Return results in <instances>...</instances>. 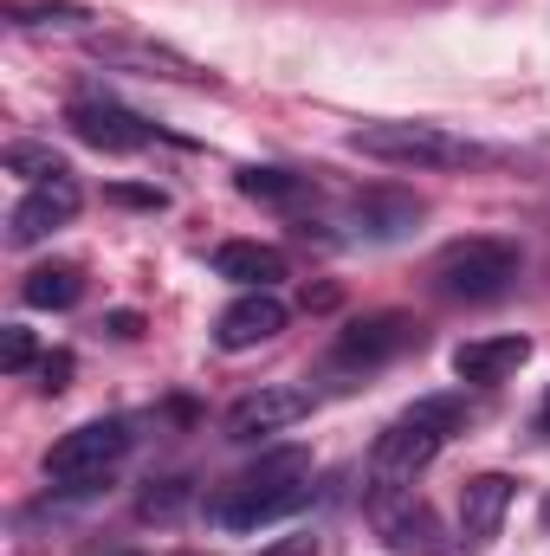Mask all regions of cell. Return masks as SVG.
<instances>
[{
	"label": "cell",
	"instance_id": "1",
	"mask_svg": "<svg viewBox=\"0 0 550 556\" xmlns=\"http://www.w3.org/2000/svg\"><path fill=\"white\" fill-rule=\"evenodd\" d=\"M466 395H421L409 415H396L383 433H376V453H370V479L376 492H409L414 472H427L440 459V446L453 433H466Z\"/></svg>",
	"mask_w": 550,
	"mask_h": 556
},
{
	"label": "cell",
	"instance_id": "2",
	"mask_svg": "<svg viewBox=\"0 0 550 556\" xmlns=\"http://www.w3.org/2000/svg\"><path fill=\"white\" fill-rule=\"evenodd\" d=\"M304 505H311V459H304L298 446H285V453H266L253 472H240V479L208 505V518H214L221 531H260V525L298 518Z\"/></svg>",
	"mask_w": 550,
	"mask_h": 556
},
{
	"label": "cell",
	"instance_id": "3",
	"mask_svg": "<svg viewBox=\"0 0 550 556\" xmlns=\"http://www.w3.org/2000/svg\"><path fill=\"white\" fill-rule=\"evenodd\" d=\"M350 149L370 155V162H389V168H466L479 162V149L440 124H409V117H389V124H357Z\"/></svg>",
	"mask_w": 550,
	"mask_h": 556
},
{
	"label": "cell",
	"instance_id": "4",
	"mask_svg": "<svg viewBox=\"0 0 550 556\" xmlns=\"http://www.w3.org/2000/svg\"><path fill=\"white\" fill-rule=\"evenodd\" d=\"M130 440H137V433H130V420L124 415L85 420V427H72V433L52 440V453H46V479H52L59 492H91V485H104V479L124 466Z\"/></svg>",
	"mask_w": 550,
	"mask_h": 556
},
{
	"label": "cell",
	"instance_id": "5",
	"mask_svg": "<svg viewBox=\"0 0 550 556\" xmlns=\"http://www.w3.org/2000/svg\"><path fill=\"white\" fill-rule=\"evenodd\" d=\"M512 278H518V247L505 240H453L434 260V291L460 304H492L512 291Z\"/></svg>",
	"mask_w": 550,
	"mask_h": 556
},
{
	"label": "cell",
	"instance_id": "6",
	"mask_svg": "<svg viewBox=\"0 0 550 556\" xmlns=\"http://www.w3.org/2000/svg\"><path fill=\"white\" fill-rule=\"evenodd\" d=\"M421 343V324L402 317V311H376V317H357L350 330H337V350H330V363L337 369H383V363H396L402 350Z\"/></svg>",
	"mask_w": 550,
	"mask_h": 556
},
{
	"label": "cell",
	"instance_id": "7",
	"mask_svg": "<svg viewBox=\"0 0 550 556\" xmlns=\"http://www.w3.org/2000/svg\"><path fill=\"white\" fill-rule=\"evenodd\" d=\"M304 415H311V395L273 382V389L240 395V402L227 408V420H221V433H227V440H240V446H253V440H273V433H285V427H298Z\"/></svg>",
	"mask_w": 550,
	"mask_h": 556
},
{
	"label": "cell",
	"instance_id": "8",
	"mask_svg": "<svg viewBox=\"0 0 550 556\" xmlns=\"http://www.w3.org/2000/svg\"><path fill=\"white\" fill-rule=\"evenodd\" d=\"M85 207V188L65 175V181H39V188H26L20 201H13V214H7V240L13 247H39L46 233H59L72 214Z\"/></svg>",
	"mask_w": 550,
	"mask_h": 556
},
{
	"label": "cell",
	"instance_id": "9",
	"mask_svg": "<svg viewBox=\"0 0 550 556\" xmlns=\"http://www.w3.org/2000/svg\"><path fill=\"white\" fill-rule=\"evenodd\" d=\"M65 124H72L78 142H91V149H104V155H130V149H149V142H155V130L142 124L137 111L104 104V98H78V104L65 111Z\"/></svg>",
	"mask_w": 550,
	"mask_h": 556
},
{
	"label": "cell",
	"instance_id": "10",
	"mask_svg": "<svg viewBox=\"0 0 550 556\" xmlns=\"http://www.w3.org/2000/svg\"><path fill=\"white\" fill-rule=\"evenodd\" d=\"M285 298L278 291H240L221 317H214V343L227 350V356H240V350H260V343H273L278 330H285Z\"/></svg>",
	"mask_w": 550,
	"mask_h": 556
},
{
	"label": "cell",
	"instance_id": "11",
	"mask_svg": "<svg viewBox=\"0 0 550 556\" xmlns=\"http://www.w3.org/2000/svg\"><path fill=\"white\" fill-rule=\"evenodd\" d=\"M370 518H376V538L389 544V551L402 556H434L440 551V525H434V511L414 498V492H376V505H370Z\"/></svg>",
	"mask_w": 550,
	"mask_h": 556
},
{
	"label": "cell",
	"instance_id": "12",
	"mask_svg": "<svg viewBox=\"0 0 550 556\" xmlns=\"http://www.w3.org/2000/svg\"><path fill=\"white\" fill-rule=\"evenodd\" d=\"M512 498H518V479H512V472H479V479H466V485H460V538H466V544H492L499 525H505V511H512Z\"/></svg>",
	"mask_w": 550,
	"mask_h": 556
},
{
	"label": "cell",
	"instance_id": "13",
	"mask_svg": "<svg viewBox=\"0 0 550 556\" xmlns=\"http://www.w3.org/2000/svg\"><path fill=\"white\" fill-rule=\"evenodd\" d=\"M525 363H532V337H473V343L453 350V376L473 382V389H499Z\"/></svg>",
	"mask_w": 550,
	"mask_h": 556
},
{
	"label": "cell",
	"instance_id": "14",
	"mask_svg": "<svg viewBox=\"0 0 550 556\" xmlns=\"http://www.w3.org/2000/svg\"><path fill=\"white\" fill-rule=\"evenodd\" d=\"M414 220H421V201H414V194L370 188V194L350 201V227H357V240H402Z\"/></svg>",
	"mask_w": 550,
	"mask_h": 556
},
{
	"label": "cell",
	"instance_id": "15",
	"mask_svg": "<svg viewBox=\"0 0 550 556\" xmlns=\"http://www.w3.org/2000/svg\"><path fill=\"white\" fill-rule=\"evenodd\" d=\"M214 273L227 278V285H240V291H273L278 278H285V253L266 247V240H227L214 253Z\"/></svg>",
	"mask_w": 550,
	"mask_h": 556
},
{
	"label": "cell",
	"instance_id": "16",
	"mask_svg": "<svg viewBox=\"0 0 550 556\" xmlns=\"http://www.w3.org/2000/svg\"><path fill=\"white\" fill-rule=\"evenodd\" d=\"M20 298H26L33 311H72V304L85 298V273H78V266H33L26 285H20Z\"/></svg>",
	"mask_w": 550,
	"mask_h": 556
},
{
	"label": "cell",
	"instance_id": "17",
	"mask_svg": "<svg viewBox=\"0 0 550 556\" xmlns=\"http://www.w3.org/2000/svg\"><path fill=\"white\" fill-rule=\"evenodd\" d=\"M7 175H20L26 188H39V181H65L72 175V162L59 155V149H46V142H7Z\"/></svg>",
	"mask_w": 550,
	"mask_h": 556
},
{
	"label": "cell",
	"instance_id": "18",
	"mask_svg": "<svg viewBox=\"0 0 550 556\" xmlns=\"http://www.w3.org/2000/svg\"><path fill=\"white\" fill-rule=\"evenodd\" d=\"M91 7L78 0H7V26H85Z\"/></svg>",
	"mask_w": 550,
	"mask_h": 556
},
{
	"label": "cell",
	"instance_id": "19",
	"mask_svg": "<svg viewBox=\"0 0 550 556\" xmlns=\"http://www.w3.org/2000/svg\"><path fill=\"white\" fill-rule=\"evenodd\" d=\"M304 188H311V181H304V175H285V168H247V175H240V194H247V201H278V207H285V201H304Z\"/></svg>",
	"mask_w": 550,
	"mask_h": 556
},
{
	"label": "cell",
	"instance_id": "20",
	"mask_svg": "<svg viewBox=\"0 0 550 556\" xmlns=\"http://www.w3.org/2000/svg\"><path fill=\"white\" fill-rule=\"evenodd\" d=\"M182 498H188V492H182V479H162V485H149V492H142V518H175V511H182Z\"/></svg>",
	"mask_w": 550,
	"mask_h": 556
},
{
	"label": "cell",
	"instance_id": "21",
	"mask_svg": "<svg viewBox=\"0 0 550 556\" xmlns=\"http://www.w3.org/2000/svg\"><path fill=\"white\" fill-rule=\"evenodd\" d=\"M0 363H7V376L33 369V337H26L20 324H7V337H0Z\"/></svg>",
	"mask_w": 550,
	"mask_h": 556
},
{
	"label": "cell",
	"instance_id": "22",
	"mask_svg": "<svg viewBox=\"0 0 550 556\" xmlns=\"http://www.w3.org/2000/svg\"><path fill=\"white\" fill-rule=\"evenodd\" d=\"M65 382H72V356H65V350H52V356L39 363V395H59Z\"/></svg>",
	"mask_w": 550,
	"mask_h": 556
},
{
	"label": "cell",
	"instance_id": "23",
	"mask_svg": "<svg viewBox=\"0 0 550 556\" xmlns=\"http://www.w3.org/2000/svg\"><path fill=\"white\" fill-rule=\"evenodd\" d=\"M266 556H317V544H311V538H285V544H273Z\"/></svg>",
	"mask_w": 550,
	"mask_h": 556
},
{
	"label": "cell",
	"instance_id": "24",
	"mask_svg": "<svg viewBox=\"0 0 550 556\" xmlns=\"http://www.w3.org/2000/svg\"><path fill=\"white\" fill-rule=\"evenodd\" d=\"M117 201H137V207H162V194H142V188H117Z\"/></svg>",
	"mask_w": 550,
	"mask_h": 556
},
{
	"label": "cell",
	"instance_id": "25",
	"mask_svg": "<svg viewBox=\"0 0 550 556\" xmlns=\"http://www.w3.org/2000/svg\"><path fill=\"white\" fill-rule=\"evenodd\" d=\"M538 433L550 440V395H545V408H538Z\"/></svg>",
	"mask_w": 550,
	"mask_h": 556
},
{
	"label": "cell",
	"instance_id": "26",
	"mask_svg": "<svg viewBox=\"0 0 550 556\" xmlns=\"http://www.w3.org/2000/svg\"><path fill=\"white\" fill-rule=\"evenodd\" d=\"M545 525H550V498H545Z\"/></svg>",
	"mask_w": 550,
	"mask_h": 556
}]
</instances>
